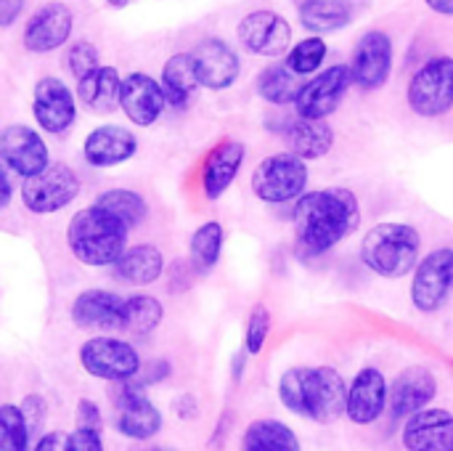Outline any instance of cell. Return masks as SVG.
Returning <instances> with one entry per match:
<instances>
[{
	"label": "cell",
	"mask_w": 453,
	"mask_h": 451,
	"mask_svg": "<svg viewBox=\"0 0 453 451\" xmlns=\"http://www.w3.org/2000/svg\"><path fill=\"white\" fill-rule=\"evenodd\" d=\"M24 3L27 0H0V29L11 27L19 19V13L24 11Z\"/></svg>",
	"instance_id": "ee69618b"
},
{
	"label": "cell",
	"mask_w": 453,
	"mask_h": 451,
	"mask_svg": "<svg viewBox=\"0 0 453 451\" xmlns=\"http://www.w3.org/2000/svg\"><path fill=\"white\" fill-rule=\"evenodd\" d=\"M435 396H438V380H435V375L427 367H409V369H403L393 380L390 396H388V407H390L393 423H401V420L406 423L417 412L427 409Z\"/></svg>",
	"instance_id": "ffe728a7"
},
{
	"label": "cell",
	"mask_w": 453,
	"mask_h": 451,
	"mask_svg": "<svg viewBox=\"0 0 453 451\" xmlns=\"http://www.w3.org/2000/svg\"><path fill=\"white\" fill-rule=\"evenodd\" d=\"M406 101L414 114L435 120L453 109V58L433 56L425 61L409 82Z\"/></svg>",
	"instance_id": "ba28073f"
},
{
	"label": "cell",
	"mask_w": 453,
	"mask_h": 451,
	"mask_svg": "<svg viewBox=\"0 0 453 451\" xmlns=\"http://www.w3.org/2000/svg\"><path fill=\"white\" fill-rule=\"evenodd\" d=\"M326 53H329L326 40H324V37L311 35V37H305V40H300V43H295V45L289 48V53H287L284 64H287L295 74L308 77V74H316V72L321 69V64H324Z\"/></svg>",
	"instance_id": "e575fe53"
},
{
	"label": "cell",
	"mask_w": 453,
	"mask_h": 451,
	"mask_svg": "<svg viewBox=\"0 0 453 451\" xmlns=\"http://www.w3.org/2000/svg\"><path fill=\"white\" fill-rule=\"evenodd\" d=\"M353 85L361 90H380L393 72V37L382 29H369L358 37L350 58Z\"/></svg>",
	"instance_id": "9a60e30c"
},
{
	"label": "cell",
	"mask_w": 453,
	"mask_h": 451,
	"mask_svg": "<svg viewBox=\"0 0 453 451\" xmlns=\"http://www.w3.org/2000/svg\"><path fill=\"white\" fill-rule=\"evenodd\" d=\"M247 351H236L234 354V359H231V377H234V383H242V377H244V367H247Z\"/></svg>",
	"instance_id": "7dc6e473"
},
{
	"label": "cell",
	"mask_w": 453,
	"mask_h": 451,
	"mask_svg": "<svg viewBox=\"0 0 453 451\" xmlns=\"http://www.w3.org/2000/svg\"><path fill=\"white\" fill-rule=\"evenodd\" d=\"M284 141L287 152L311 162L321 159L332 152L334 146V130L326 120H303L295 117L284 125Z\"/></svg>",
	"instance_id": "d4e9b609"
},
{
	"label": "cell",
	"mask_w": 453,
	"mask_h": 451,
	"mask_svg": "<svg viewBox=\"0 0 453 451\" xmlns=\"http://www.w3.org/2000/svg\"><path fill=\"white\" fill-rule=\"evenodd\" d=\"M422 237L411 223L385 221L361 239V263L382 279H403L422 260Z\"/></svg>",
	"instance_id": "277c9868"
},
{
	"label": "cell",
	"mask_w": 453,
	"mask_h": 451,
	"mask_svg": "<svg viewBox=\"0 0 453 451\" xmlns=\"http://www.w3.org/2000/svg\"><path fill=\"white\" fill-rule=\"evenodd\" d=\"M19 409H21V417L27 423L29 439L35 444L42 436V428H45V420H48V401L40 393H29V396L21 399Z\"/></svg>",
	"instance_id": "f35d334b"
},
{
	"label": "cell",
	"mask_w": 453,
	"mask_h": 451,
	"mask_svg": "<svg viewBox=\"0 0 453 451\" xmlns=\"http://www.w3.org/2000/svg\"><path fill=\"white\" fill-rule=\"evenodd\" d=\"M82 372L104 383H127L141 375V356L133 343L111 335H96L77 351Z\"/></svg>",
	"instance_id": "8992f818"
},
{
	"label": "cell",
	"mask_w": 453,
	"mask_h": 451,
	"mask_svg": "<svg viewBox=\"0 0 453 451\" xmlns=\"http://www.w3.org/2000/svg\"><path fill=\"white\" fill-rule=\"evenodd\" d=\"M127 226L98 205L77 210L66 226V247L72 258L90 268H111L127 245Z\"/></svg>",
	"instance_id": "3957f363"
},
{
	"label": "cell",
	"mask_w": 453,
	"mask_h": 451,
	"mask_svg": "<svg viewBox=\"0 0 453 451\" xmlns=\"http://www.w3.org/2000/svg\"><path fill=\"white\" fill-rule=\"evenodd\" d=\"M268 335H271V311L268 306L257 303L247 319V332H244V351L250 356H257L263 354L265 343H268Z\"/></svg>",
	"instance_id": "8d00e7d4"
},
{
	"label": "cell",
	"mask_w": 453,
	"mask_h": 451,
	"mask_svg": "<svg viewBox=\"0 0 453 451\" xmlns=\"http://www.w3.org/2000/svg\"><path fill=\"white\" fill-rule=\"evenodd\" d=\"M64 439H66V436H61V433H56V431L42 433V436L32 444V449L29 451H64Z\"/></svg>",
	"instance_id": "f6af8a7d"
},
{
	"label": "cell",
	"mask_w": 453,
	"mask_h": 451,
	"mask_svg": "<svg viewBox=\"0 0 453 451\" xmlns=\"http://www.w3.org/2000/svg\"><path fill=\"white\" fill-rule=\"evenodd\" d=\"M165 319V306L159 298L146 295V292H135L125 298V308H122V332H127L130 338H149Z\"/></svg>",
	"instance_id": "4dcf8cb0"
},
{
	"label": "cell",
	"mask_w": 453,
	"mask_h": 451,
	"mask_svg": "<svg viewBox=\"0 0 453 451\" xmlns=\"http://www.w3.org/2000/svg\"><path fill=\"white\" fill-rule=\"evenodd\" d=\"M114 279L133 284V287H149L165 276V255L157 245H130L122 258L111 266Z\"/></svg>",
	"instance_id": "484cf974"
},
{
	"label": "cell",
	"mask_w": 453,
	"mask_h": 451,
	"mask_svg": "<svg viewBox=\"0 0 453 451\" xmlns=\"http://www.w3.org/2000/svg\"><path fill=\"white\" fill-rule=\"evenodd\" d=\"M98 207H104L106 213H111L119 223L127 226V231L138 229L146 218H149V202L143 194L133 191V189H106L96 197Z\"/></svg>",
	"instance_id": "836d02e7"
},
{
	"label": "cell",
	"mask_w": 453,
	"mask_h": 451,
	"mask_svg": "<svg viewBox=\"0 0 453 451\" xmlns=\"http://www.w3.org/2000/svg\"><path fill=\"white\" fill-rule=\"evenodd\" d=\"M159 85L165 90L167 106L186 109L191 104V98L196 96V90L202 88L199 85V77H196V69H194L191 53H173L165 61V66H162Z\"/></svg>",
	"instance_id": "4316f807"
},
{
	"label": "cell",
	"mask_w": 453,
	"mask_h": 451,
	"mask_svg": "<svg viewBox=\"0 0 453 451\" xmlns=\"http://www.w3.org/2000/svg\"><path fill=\"white\" fill-rule=\"evenodd\" d=\"M0 159L11 173L29 181L50 165V149L35 128L19 122L0 130Z\"/></svg>",
	"instance_id": "4fadbf2b"
},
{
	"label": "cell",
	"mask_w": 453,
	"mask_h": 451,
	"mask_svg": "<svg viewBox=\"0 0 453 451\" xmlns=\"http://www.w3.org/2000/svg\"><path fill=\"white\" fill-rule=\"evenodd\" d=\"M406 451H453V415L449 409H422L403 423Z\"/></svg>",
	"instance_id": "603a6c76"
},
{
	"label": "cell",
	"mask_w": 453,
	"mask_h": 451,
	"mask_svg": "<svg viewBox=\"0 0 453 451\" xmlns=\"http://www.w3.org/2000/svg\"><path fill=\"white\" fill-rule=\"evenodd\" d=\"M292 221H295L300 255L319 258L358 231L361 205H358L356 191L345 186L305 191L295 202Z\"/></svg>",
	"instance_id": "6da1fadb"
},
{
	"label": "cell",
	"mask_w": 453,
	"mask_h": 451,
	"mask_svg": "<svg viewBox=\"0 0 453 451\" xmlns=\"http://www.w3.org/2000/svg\"><path fill=\"white\" fill-rule=\"evenodd\" d=\"M453 292V247H438L427 253L411 276V306L419 314L441 311Z\"/></svg>",
	"instance_id": "30bf717a"
},
{
	"label": "cell",
	"mask_w": 453,
	"mask_h": 451,
	"mask_svg": "<svg viewBox=\"0 0 453 451\" xmlns=\"http://www.w3.org/2000/svg\"><path fill=\"white\" fill-rule=\"evenodd\" d=\"M122 308H125V298L119 292L90 287V290L77 292V298L72 300L69 316L77 330L111 332V330H122Z\"/></svg>",
	"instance_id": "d6986e66"
},
{
	"label": "cell",
	"mask_w": 453,
	"mask_h": 451,
	"mask_svg": "<svg viewBox=\"0 0 453 451\" xmlns=\"http://www.w3.org/2000/svg\"><path fill=\"white\" fill-rule=\"evenodd\" d=\"M247 157V146L236 138L220 141L202 165V194L207 202H218L236 181Z\"/></svg>",
	"instance_id": "cb8c5ba5"
},
{
	"label": "cell",
	"mask_w": 453,
	"mask_h": 451,
	"mask_svg": "<svg viewBox=\"0 0 453 451\" xmlns=\"http://www.w3.org/2000/svg\"><path fill=\"white\" fill-rule=\"evenodd\" d=\"M425 3L441 16H453V0H425Z\"/></svg>",
	"instance_id": "c3c4849f"
},
{
	"label": "cell",
	"mask_w": 453,
	"mask_h": 451,
	"mask_svg": "<svg viewBox=\"0 0 453 451\" xmlns=\"http://www.w3.org/2000/svg\"><path fill=\"white\" fill-rule=\"evenodd\" d=\"M133 451H175V449H170V447H135Z\"/></svg>",
	"instance_id": "681fc988"
},
{
	"label": "cell",
	"mask_w": 453,
	"mask_h": 451,
	"mask_svg": "<svg viewBox=\"0 0 453 451\" xmlns=\"http://www.w3.org/2000/svg\"><path fill=\"white\" fill-rule=\"evenodd\" d=\"M66 66L72 72V77L80 82L85 80L88 74H93L98 66H101V56H98V48L90 43V40H77L69 53H66Z\"/></svg>",
	"instance_id": "74e56055"
},
{
	"label": "cell",
	"mask_w": 453,
	"mask_h": 451,
	"mask_svg": "<svg viewBox=\"0 0 453 451\" xmlns=\"http://www.w3.org/2000/svg\"><path fill=\"white\" fill-rule=\"evenodd\" d=\"M74 29V13L66 3H42L24 24L21 43L29 53H53L69 43Z\"/></svg>",
	"instance_id": "2e32d148"
},
{
	"label": "cell",
	"mask_w": 453,
	"mask_h": 451,
	"mask_svg": "<svg viewBox=\"0 0 453 451\" xmlns=\"http://www.w3.org/2000/svg\"><path fill=\"white\" fill-rule=\"evenodd\" d=\"M13 202V183H11V170L0 159V210H5Z\"/></svg>",
	"instance_id": "bcb514c9"
},
{
	"label": "cell",
	"mask_w": 453,
	"mask_h": 451,
	"mask_svg": "<svg viewBox=\"0 0 453 451\" xmlns=\"http://www.w3.org/2000/svg\"><path fill=\"white\" fill-rule=\"evenodd\" d=\"M167 106L165 90L157 77L146 72H130L122 77L119 88V109L138 128H151Z\"/></svg>",
	"instance_id": "ac0fdd59"
},
{
	"label": "cell",
	"mask_w": 453,
	"mask_h": 451,
	"mask_svg": "<svg viewBox=\"0 0 453 451\" xmlns=\"http://www.w3.org/2000/svg\"><path fill=\"white\" fill-rule=\"evenodd\" d=\"M32 114L40 130L64 136L77 120V96L61 77H40L32 90Z\"/></svg>",
	"instance_id": "5bb4252c"
},
{
	"label": "cell",
	"mask_w": 453,
	"mask_h": 451,
	"mask_svg": "<svg viewBox=\"0 0 453 451\" xmlns=\"http://www.w3.org/2000/svg\"><path fill=\"white\" fill-rule=\"evenodd\" d=\"M109 5H114V8H125V5H130L133 0H106Z\"/></svg>",
	"instance_id": "f907efd6"
},
{
	"label": "cell",
	"mask_w": 453,
	"mask_h": 451,
	"mask_svg": "<svg viewBox=\"0 0 453 451\" xmlns=\"http://www.w3.org/2000/svg\"><path fill=\"white\" fill-rule=\"evenodd\" d=\"M74 425L82 428V431H101L104 417H101L98 404L90 401V399H80L77 401V409H74Z\"/></svg>",
	"instance_id": "60d3db41"
},
{
	"label": "cell",
	"mask_w": 453,
	"mask_h": 451,
	"mask_svg": "<svg viewBox=\"0 0 453 451\" xmlns=\"http://www.w3.org/2000/svg\"><path fill=\"white\" fill-rule=\"evenodd\" d=\"M279 399L297 417L334 423L345 415L348 385L332 367H292L279 380Z\"/></svg>",
	"instance_id": "7a4b0ae2"
},
{
	"label": "cell",
	"mask_w": 453,
	"mask_h": 451,
	"mask_svg": "<svg viewBox=\"0 0 453 451\" xmlns=\"http://www.w3.org/2000/svg\"><path fill=\"white\" fill-rule=\"evenodd\" d=\"M64 451H106L104 449V436L101 431H82L74 428L64 439Z\"/></svg>",
	"instance_id": "ab89813d"
},
{
	"label": "cell",
	"mask_w": 453,
	"mask_h": 451,
	"mask_svg": "<svg viewBox=\"0 0 453 451\" xmlns=\"http://www.w3.org/2000/svg\"><path fill=\"white\" fill-rule=\"evenodd\" d=\"M32 439L21 409L16 404H0V451H29Z\"/></svg>",
	"instance_id": "d590c367"
},
{
	"label": "cell",
	"mask_w": 453,
	"mask_h": 451,
	"mask_svg": "<svg viewBox=\"0 0 453 451\" xmlns=\"http://www.w3.org/2000/svg\"><path fill=\"white\" fill-rule=\"evenodd\" d=\"M236 37L247 53L279 58V56L289 53V48H292V24L281 13L260 8V11L247 13L239 21Z\"/></svg>",
	"instance_id": "8fae6325"
},
{
	"label": "cell",
	"mask_w": 453,
	"mask_h": 451,
	"mask_svg": "<svg viewBox=\"0 0 453 451\" xmlns=\"http://www.w3.org/2000/svg\"><path fill=\"white\" fill-rule=\"evenodd\" d=\"M350 19H353V8L348 0H308L300 5V21L316 37L348 27Z\"/></svg>",
	"instance_id": "1f68e13d"
},
{
	"label": "cell",
	"mask_w": 453,
	"mask_h": 451,
	"mask_svg": "<svg viewBox=\"0 0 453 451\" xmlns=\"http://www.w3.org/2000/svg\"><path fill=\"white\" fill-rule=\"evenodd\" d=\"M305 82L308 80L295 74L287 64H271L257 74V93L263 101H268L273 106H289L297 101Z\"/></svg>",
	"instance_id": "f546056e"
},
{
	"label": "cell",
	"mask_w": 453,
	"mask_h": 451,
	"mask_svg": "<svg viewBox=\"0 0 453 451\" xmlns=\"http://www.w3.org/2000/svg\"><path fill=\"white\" fill-rule=\"evenodd\" d=\"M135 152H138L135 133L122 125H111V122L93 128L82 141V159L98 170L125 165L135 157Z\"/></svg>",
	"instance_id": "44dd1931"
},
{
	"label": "cell",
	"mask_w": 453,
	"mask_h": 451,
	"mask_svg": "<svg viewBox=\"0 0 453 451\" xmlns=\"http://www.w3.org/2000/svg\"><path fill=\"white\" fill-rule=\"evenodd\" d=\"M170 372H173V364H170L167 359H157V362H151V364L146 367V372L138 375V380H141L143 388H149V385L165 383V380L170 377Z\"/></svg>",
	"instance_id": "b9f144b4"
},
{
	"label": "cell",
	"mask_w": 453,
	"mask_h": 451,
	"mask_svg": "<svg viewBox=\"0 0 453 451\" xmlns=\"http://www.w3.org/2000/svg\"><path fill=\"white\" fill-rule=\"evenodd\" d=\"M82 191L80 175L66 162H50L40 175L21 183V205L32 215H53L69 207Z\"/></svg>",
	"instance_id": "9c48e42d"
},
{
	"label": "cell",
	"mask_w": 453,
	"mask_h": 451,
	"mask_svg": "<svg viewBox=\"0 0 453 451\" xmlns=\"http://www.w3.org/2000/svg\"><path fill=\"white\" fill-rule=\"evenodd\" d=\"M173 409H175L178 420H186V423L199 417V401H196V396H194V393H183V396H178V399H175V404H173Z\"/></svg>",
	"instance_id": "7bdbcfd3"
},
{
	"label": "cell",
	"mask_w": 453,
	"mask_h": 451,
	"mask_svg": "<svg viewBox=\"0 0 453 451\" xmlns=\"http://www.w3.org/2000/svg\"><path fill=\"white\" fill-rule=\"evenodd\" d=\"M119 88H122V77H119L117 66L101 64L93 74H88L85 80L77 82L74 96L90 112L109 114V112H114L119 106Z\"/></svg>",
	"instance_id": "83f0119b"
},
{
	"label": "cell",
	"mask_w": 453,
	"mask_h": 451,
	"mask_svg": "<svg viewBox=\"0 0 453 451\" xmlns=\"http://www.w3.org/2000/svg\"><path fill=\"white\" fill-rule=\"evenodd\" d=\"M308 181H311L308 162L289 152H279V154H271L263 162H257L250 183H252V194L260 202L289 205L305 194Z\"/></svg>",
	"instance_id": "5b68a950"
},
{
	"label": "cell",
	"mask_w": 453,
	"mask_h": 451,
	"mask_svg": "<svg viewBox=\"0 0 453 451\" xmlns=\"http://www.w3.org/2000/svg\"><path fill=\"white\" fill-rule=\"evenodd\" d=\"M388 396L390 388L385 375L377 367H364L348 388L345 417L353 425H372L388 412Z\"/></svg>",
	"instance_id": "7402d4cb"
},
{
	"label": "cell",
	"mask_w": 453,
	"mask_h": 451,
	"mask_svg": "<svg viewBox=\"0 0 453 451\" xmlns=\"http://www.w3.org/2000/svg\"><path fill=\"white\" fill-rule=\"evenodd\" d=\"M350 85H353V74H350L348 64L326 66L324 72L311 77L305 82V88L300 90V96L295 101L297 117H303V120H326L329 114L337 112V106L342 104Z\"/></svg>",
	"instance_id": "7c38bea8"
},
{
	"label": "cell",
	"mask_w": 453,
	"mask_h": 451,
	"mask_svg": "<svg viewBox=\"0 0 453 451\" xmlns=\"http://www.w3.org/2000/svg\"><path fill=\"white\" fill-rule=\"evenodd\" d=\"M199 85L207 90H228L242 74L239 53L223 37H204L191 51Z\"/></svg>",
	"instance_id": "e0dca14e"
},
{
	"label": "cell",
	"mask_w": 453,
	"mask_h": 451,
	"mask_svg": "<svg viewBox=\"0 0 453 451\" xmlns=\"http://www.w3.org/2000/svg\"><path fill=\"white\" fill-rule=\"evenodd\" d=\"M242 451H303L297 433L273 417L255 420L242 436Z\"/></svg>",
	"instance_id": "f1b7e54d"
},
{
	"label": "cell",
	"mask_w": 453,
	"mask_h": 451,
	"mask_svg": "<svg viewBox=\"0 0 453 451\" xmlns=\"http://www.w3.org/2000/svg\"><path fill=\"white\" fill-rule=\"evenodd\" d=\"M226 231L218 221H204L188 239V263L196 274H210L223 255Z\"/></svg>",
	"instance_id": "d6a6232c"
},
{
	"label": "cell",
	"mask_w": 453,
	"mask_h": 451,
	"mask_svg": "<svg viewBox=\"0 0 453 451\" xmlns=\"http://www.w3.org/2000/svg\"><path fill=\"white\" fill-rule=\"evenodd\" d=\"M111 404H114V428L119 436L135 444H149L154 436L162 431V412L151 404L146 396V388L141 380H127L117 383L111 391Z\"/></svg>",
	"instance_id": "52a82bcc"
}]
</instances>
